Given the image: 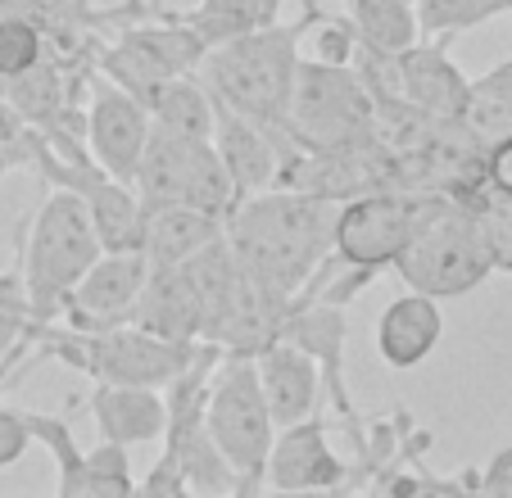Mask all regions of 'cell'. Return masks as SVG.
<instances>
[{
	"mask_svg": "<svg viewBox=\"0 0 512 498\" xmlns=\"http://www.w3.org/2000/svg\"><path fill=\"white\" fill-rule=\"evenodd\" d=\"M150 272H155V263H150L145 249H105L87 268V277L78 281V290L68 295L59 322L82 326V331L132 322V308L141 299Z\"/></svg>",
	"mask_w": 512,
	"mask_h": 498,
	"instance_id": "9",
	"label": "cell"
},
{
	"mask_svg": "<svg viewBox=\"0 0 512 498\" xmlns=\"http://www.w3.org/2000/svg\"><path fill=\"white\" fill-rule=\"evenodd\" d=\"M91 417H96L100 440L114 444H159L168 431V394L159 385H109L96 381L91 390Z\"/></svg>",
	"mask_w": 512,
	"mask_h": 498,
	"instance_id": "17",
	"label": "cell"
},
{
	"mask_svg": "<svg viewBox=\"0 0 512 498\" xmlns=\"http://www.w3.org/2000/svg\"><path fill=\"white\" fill-rule=\"evenodd\" d=\"M413 5H417V0H413Z\"/></svg>",
	"mask_w": 512,
	"mask_h": 498,
	"instance_id": "37",
	"label": "cell"
},
{
	"mask_svg": "<svg viewBox=\"0 0 512 498\" xmlns=\"http://www.w3.org/2000/svg\"><path fill=\"white\" fill-rule=\"evenodd\" d=\"M32 141H37V127L14 109V100L5 96V87H0V150H19L23 159L32 163Z\"/></svg>",
	"mask_w": 512,
	"mask_h": 498,
	"instance_id": "32",
	"label": "cell"
},
{
	"mask_svg": "<svg viewBox=\"0 0 512 498\" xmlns=\"http://www.w3.org/2000/svg\"><path fill=\"white\" fill-rule=\"evenodd\" d=\"M445 340V313H440V299L422 295V290H408L395 295L377 317V354L386 367L395 372H413L426 358L435 354V345Z\"/></svg>",
	"mask_w": 512,
	"mask_h": 498,
	"instance_id": "15",
	"label": "cell"
},
{
	"mask_svg": "<svg viewBox=\"0 0 512 498\" xmlns=\"http://www.w3.org/2000/svg\"><path fill=\"white\" fill-rule=\"evenodd\" d=\"M286 132L290 145H300V150L368 145L377 141V96L354 64L300 59Z\"/></svg>",
	"mask_w": 512,
	"mask_h": 498,
	"instance_id": "6",
	"label": "cell"
},
{
	"mask_svg": "<svg viewBox=\"0 0 512 498\" xmlns=\"http://www.w3.org/2000/svg\"><path fill=\"white\" fill-rule=\"evenodd\" d=\"M155 127L182 136V141H213V127H218V100H213L209 82L200 73H177L164 77L150 100H145Z\"/></svg>",
	"mask_w": 512,
	"mask_h": 498,
	"instance_id": "19",
	"label": "cell"
},
{
	"mask_svg": "<svg viewBox=\"0 0 512 498\" xmlns=\"http://www.w3.org/2000/svg\"><path fill=\"white\" fill-rule=\"evenodd\" d=\"M349 19L363 46L386 50V55H404L408 46L422 41V19L413 0H349Z\"/></svg>",
	"mask_w": 512,
	"mask_h": 498,
	"instance_id": "21",
	"label": "cell"
},
{
	"mask_svg": "<svg viewBox=\"0 0 512 498\" xmlns=\"http://www.w3.org/2000/svg\"><path fill=\"white\" fill-rule=\"evenodd\" d=\"M28 422H32V440L55 458L59 498H82V485H87V449L73 435V422L68 417H50V412H28Z\"/></svg>",
	"mask_w": 512,
	"mask_h": 498,
	"instance_id": "25",
	"label": "cell"
},
{
	"mask_svg": "<svg viewBox=\"0 0 512 498\" xmlns=\"http://www.w3.org/2000/svg\"><path fill=\"white\" fill-rule=\"evenodd\" d=\"M209 431L227 462L241 476V494L268 489V453L277 440V417L268 408V394L259 381V358L223 349V363L213 372L209 390Z\"/></svg>",
	"mask_w": 512,
	"mask_h": 498,
	"instance_id": "7",
	"label": "cell"
},
{
	"mask_svg": "<svg viewBox=\"0 0 512 498\" xmlns=\"http://www.w3.org/2000/svg\"><path fill=\"white\" fill-rule=\"evenodd\" d=\"M431 200V191H404V186H377L354 200H340L336 227H331V254L349 268H395L399 254L413 245Z\"/></svg>",
	"mask_w": 512,
	"mask_h": 498,
	"instance_id": "8",
	"label": "cell"
},
{
	"mask_svg": "<svg viewBox=\"0 0 512 498\" xmlns=\"http://www.w3.org/2000/svg\"><path fill=\"white\" fill-rule=\"evenodd\" d=\"M46 50H50V37L37 14H23V10L0 14V82H10V77L28 73L32 64H41Z\"/></svg>",
	"mask_w": 512,
	"mask_h": 498,
	"instance_id": "27",
	"label": "cell"
},
{
	"mask_svg": "<svg viewBox=\"0 0 512 498\" xmlns=\"http://www.w3.org/2000/svg\"><path fill=\"white\" fill-rule=\"evenodd\" d=\"M485 186L499 204H512V132L485 145Z\"/></svg>",
	"mask_w": 512,
	"mask_h": 498,
	"instance_id": "31",
	"label": "cell"
},
{
	"mask_svg": "<svg viewBox=\"0 0 512 498\" xmlns=\"http://www.w3.org/2000/svg\"><path fill=\"white\" fill-rule=\"evenodd\" d=\"M327 426L331 422L322 412L281 426L268 453V489H277V494H313V489L354 485V462H345L331 449Z\"/></svg>",
	"mask_w": 512,
	"mask_h": 498,
	"instance_id": "10",
	"label": "cell"
},
{
	"mask_svg": "<svg viewBox=\"0 0 512 498\" xmlns=\"http://www.w3.org/2000/svg\"><path fill=\"white\" fill-rule=\"evenodd\" d=\"M476 494H499V498H512V444L499 449L485 471H476Z\"/></svg>",
	"mask_w": 512,
	"mask_h": 498,
	"instance_id": "34",
	"label": "cell"
},
{
	"mask_svg": "<svg viewBox=\"0 0 512 498\" xmlns=\"http://www.w3.org/2000/svg\"><path fill=\"white\" fill-rule=\"evenodd\" d=\"M331 227H336V200L272 186L236 204L227 218V240L245 277L295 299L331 254Z\"/></svg>",
	"mask_w": 512,
	"mask_h": 498,
	"instance_id": "1",
	"label": "cell"
},
{
	"mask_svg": "<svg viewBox=\"0 0 512 498\" xmlns=\"http://www.w3.org/2000/svg\"><path fill=\"white\" fill-rule=\"evenodd\" d=\"M512 14V0H417L422 37H458Z\"/></svg>",
	"mask_w": 512,
	"mask_h": 498,
	"instance_id": "26",
	"label": "cell"
},
{
	"mask_svg": "<svg viewBox=\"0 0 512 498\" xmlns=\"http://www.w3.org/2000/svg\"><path fill=\"white\" fill-rule=\"evenodd\" d=\"M449 41L454 37H422L399 55V96L435 127H463L472 100V82L449 59Z\"/></svg>",
	"mask_w": 512,
	"mask_h": 498,
	"instance_id": "12",
	"label": "cell"
},
{
	"mask_svg": "<svg viewBox=\"0 0 512 498\" xmlns=\"http://www.w3.org/2000/svg\"><path fill=\"white\" fill-rule=\"evenodd\" d=\"M132 322L164 340H182V345L204 340V299L191 268L186 263H155L132 308Z\"/></svg>",
	"mask_w": 512,
	"mask_h": 498,
	"instance_id": "14",
	"label": "cell"
},
{
	"mask_svg": "<svg viewBox=\"0 0 512 498\" xmlns=\"http://www.w3.org/2000/svg\"><path fill=\"white\" fill-rule=\"evenodd\" d=\"M395 272L408 290L435 299H463L476 286H485L494 277V254L485 240L481 209L454 195H435L413 245L399 254Z\"/></svg>",
	"mask_w": 512,
	"mask_h": 498,
	"instance_id": "5",
	"label": "cell"
},
{
	"mask_svg": "<svg viewBox=\"0 0 512 498\" xmlns=\"http://www.w3.org/2000/svg\"><path fill=\"white\" fill-rule=\"evenodd\" d=\"M227 236V218L195 204H145V236L141 249L150 263H191L195 254Z\"/></svg>",
	"mask_w": 512,
	"mask_h": 498,
	"instance_id": "18",
	"label": "cell"
},
{
	"mask_svg": "<svg viewBox=\"0 0 512 498\" xmlns=\"http://www.w3.org/2000/svg\"><path fill=\"white\" fill-rule=\"evenodd\" d=\"M64 68H68L64 59H50L46 55L41 64H32L28 73H19V77H10V82H5V96L14 100V109H19L32 127H46L59 109L73 105V87H68Z\"/></svg>",
	"mask_w": 512,
	"mask_h": 498,
	"instance_id": "22",
	"label": "cell"
},
{
	"mask_svg": "<svg viewBox=\"0 0 512 498\" xmlns=\"http://www.w3.org/2000/svg\"><path fill=\"white\" fill-rule=\"evenodd\" d=\"M32 422H28V408H10L0 403V471L14 467L23 453L32 449Z\"/></svg>",
	"mask_w": 512,
	"mask_h": 498,
	"instance_id": "30",
	"label": "cell"
},
{
	"mask_svg": "<svg viewBox=\"0 0 512 498\" xmlns=\"http://www.w3.org/2000/svg\"><path fill=\"white\" fill-rule=\"evenodd\" d=\"M259 381L263 394H268V408L277 417V426L304 422L313 412H322V367L309 349L290 345V340H272L268 349H259Z\"/></svg>",
	"mask_w": 512,
	"mask_h": 498,
	"instance_id": "16",
	"label": "cell"
},
{
	"mask_svg": "<svg viewBox=\"0 0 512 498\" xmlns=\"http://www.w3.org/2000/svg\"><path fill=\"white\" fill-rule=\"evenodd\" d=\"M100 254H105V240H100L82 195L64 191V186H50L41 209H32L19 222V249H14V259L23 263L28 295H32L37 331L59 322L68 295L78 290V281L87 277V268Z\"/></svg>",
	"mask_w": 512,
	"mask_h": 498,
	"instance_id": "3",
	"label": "cell"
},
{
	"mask_svg": "<svg viewBox=\"0 0 512 498\" xmlns=\"http://www.w3.org/2000/svg\"><path fill=\"white\" fill-rule=\"evenodd\" d=\"M218 100V96H213ZM213 145L223 154L227 173L236 182V195L250 200V195H263L281 182V163H286L290 150H300V145H286L277 132H268L263 123L254 118L236 114L232 105L218 100V127H213Z\"/></svg>",
	"mask_w": 512,
	"mask_h": 498,
	"instance_id": "13",
	"label": "cell"
},
{
	"mask_svg": "<svg viewBox=\"0 0 512 498\" xmlns=\"http://www.w3.org/2000/svg\"><path fill=\"white\" fill-rule=\"evenodd\" d=\"M28 345L37 354V317H32V295L23 281V263L14 259L10 272H0V363Z\"/></svg>",
	"mask_w": 512,
	"mask_h": 498,
	"instance_id": "28",
	"label": "cell"
},
{
	"mask_svg": "<svg viewBox=\"0 0 512 498\" xmlns=\"http://www.w3.org/2000/svg\"><path fill=\"white\" fill-rule=\"evenodd\" d=\"M155 132V118L145 109L141 96H132L127 87H118L114 77L100 73L96 91H91L87 105V136H91V159L100 168H109L114 177L132 182L136 168H141L145 141Z\"/></svg>",
	"mask_w": 512,
	"mask_h": 498,
	"instance_id": "11",
	"label": "cell"
},
{
	"mask_svg": "<svg viewBox=\"0 0 512 498\" xmlns=\"http://www.w3.org/2000/svg\"><path fill=\"white\" fill-rule=\"evenodd\" d=\"M195 349H200V340L195 345L164 340L136 322L96 326V331L50 322L37 331V358L64 363L73 372L91 376V381H109V385H159L164 390L191 363Z\"/></svg>",
	"mask_w": 512,
	"mask_h": 498,
	"instance_id": "4",
	"label": "cell"
},
{
	"mask_svg": "<svg viewBox=\"0 0 512 498\" xmlns=\"http://www.w3.org/2000/svg\"><path fill=\"white\" fill-rule=\"evenodd\" d=\"M200 141H182V136L155 127L145 141L141 168H136L132 186L145 204H186V177H191V159Z\"/></svg>",
	"mask_w": 512,
	"mask_h": 498,
	"instance_id": "20",
	"label": "cell"
},
{
	"mask_svg": "<svg viewBox=\"0 0 512 498\" xmlns=\"http://www.w3.org/2000/svg\"><path fill=\"white\" fill-rule=\"evenodd\" d=\"M281 5H286V0H277V10H281Z\"/></svg>",
	"mask_w": 512,
	"mask_h": 498,
	"instance_id": "36",
	"label": "cell"
},
{
	"mask_svg": "<svg viewBox=\"0 0 512 498\" xmlns=\"http://www.w3.org/2000/svg\"><path fill=\"white\" fill-rule=\"evenodd\" d=\"M277 14V0H200L195 10H182L177 19L191 23L209 46H218V41H232L259 23H272Z\"/></svg>",
	"mask_w": 512,
	"mask_h": 498,
	"instance_id": "23",
	"label": "cell"
},
{
	"mask_svg": "<svg viewBox=\"0 0 512 498\" xmlns=\"http://www.w3.org/2000/svg\"><path fill=\"white\" fill-rule=\"evenodd\" d=\"M463 127L472 136H481L485 145H490L494 136L512 132V59L494 64L490 73H481L472 82V100H467Z\"/></svg>",
	"mask_w": 512,
	"mask_h": 498,
	"instance_id": "24",
	"label": "cell"
},
{
	"mask_svg": "<svg viewBox=\"0 0 512 498\" xmlns=\"http://www.w3.org/2000/svg\"><path fill=\"white\" fill-rule=\"evenodd\" d=\"M485 222V240H490V254H494V272H512V209H481Z\"/></svg>",
	"mask_w": 512,
	"mask_h": 498,
	"instance_id": "33",
	"label": "cell"
},
{
	"mask_svg": "<svg viewBox=\"0 0 512 498\" xmlns=\"http://www.w3.org/2000/svg\"><path fill=\"white\" fill-rule=\"evenodd\" d=\"M141 494V480L132 476V462H127V444L100 440L96 449L87 453V485H82V498H127Z\"/></svg>",
	"mask_w": 512,
	"mask_h": 498,
	"instance_id": "29",
	"label": "cell"
},
{
	"mask_svg": "<svg viewBox=\"0 0 512 498\" xmlns=\"http://www.w3.org/2000/svg\"><path fill=\"white\" fill-rule=\"evenodd\" d=\"M14 168H28V159H23L19 150H0V177L14 173Z\"/></svg>",
	"mask_w": 512,
	"mask_h": 498,
	"instance_id": "35",
	"label": "cell"
},
{
	"mask_svg": "<svg viewBox=\"0 0 512 498\" xmlns=\"http://www.w3.org/2000/svg\"><path fill=\"white\" fill-rule=\"evenodd\" d=\"M304 19L300 23H259V28L241 32L232 41L209 46L200 64V77L223 105L236 114L263 123L290 145V96H295V77H300V41L313 32V10L318 0H300Z\"/></svg>",
	"mask_w": 512,
	"mask_h": 498,
	"instance_id": "2",
	"label": "cell"
}]
</instances>
